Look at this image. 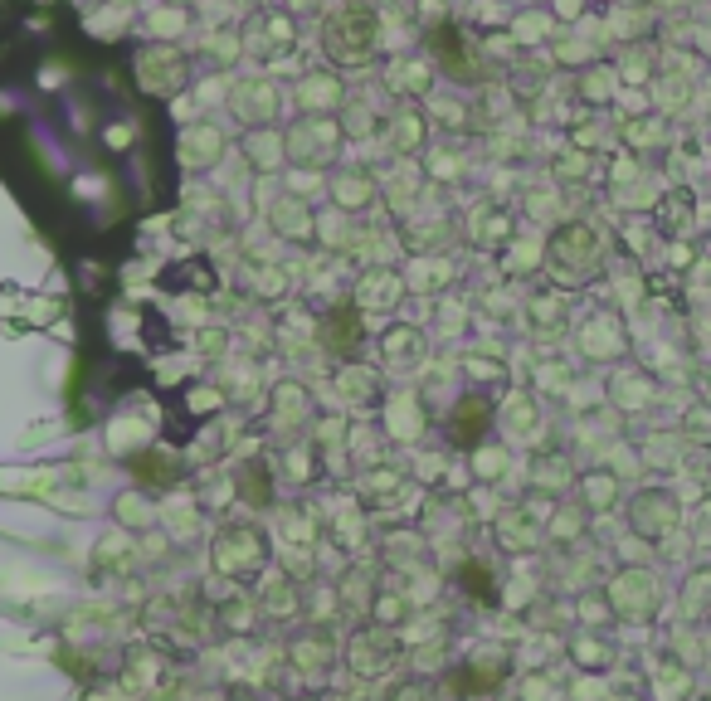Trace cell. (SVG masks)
Instances as JSON below:
<instances>
[{"instance_id":"5","label":"cell","mask_w":711,"mask_h":701,"mask_svg":"<svg viewBox=\"0 0 711 701\" xmlns=\"http://www.w3.org/2000/svg\"><path fill=\"white\" fill-rule=\"evenodd\" d=\"M390 78H395V83H390L395 93H410V98H414V93H429V78H434V69H429L419 54H410V59H400V64L390 69Z\"/></svg>"},{"instance_id":"8","label":"cell","mask_w":711,"mask_h":701,"mask_svg":"<svg viewBox=\"0 0 711 701\" xmlns=\"http://www.w3.org/2000/svg\"><path fill=\"white\" fill-rule=\"evenodd\" d=\"M151 25H156L161 35H176V30L186 25V10H156V15H151Z\"/></svg>"},{"instance_id":"3","label":"cell","mask_w":711,"mask_h":701,"mask_svg":"<svg viewBox=\"0 0 711 701\" xmlns=\"http://www.w3.org/2000/svg\"><path fill=\"white\" fill-rule=\"evenodd\" d=\"M151 69H156V78H147V88H156V93H176L190 78L186 59H181L176 49H151V54H142V74H151Z\"/></svg>"},{"instance_id":"7","label":"cell","mask_w":711,"mask_h":701,"mask_svg":"<svg viewBox=\"0 0 711 701\" xmlns=\"http://www.w3.org/2000/svg\"><path fill=\"white\" fill-rule=\"evenodd\" d=\"M244 151H254V161H259V166H278V156H283V137H278V132H254V137H244Z\"/></svg>"},{"instance_id":"4","label":"cell","mask_w":711,"mask_h":701,"mask_svg":"<svg viewBox=\"0 0 711 701\" xmlns=\"http://www.w3.org/2000/svg\"><path fill=\"white\" fill-rule=\"evenodd\" d=\"M234 108H239V117H249V122H263V117H273V108H278V88L268 78H244L234 88Z\"/></svg>"},{"instance_id":"1","label":"cell","mask_w":711,"mask_h":701,"mask_svg":"<svg viewBox=\"0 0 711 701\" xmlns=\"http://www.w3.org/2000/svg\"><path fill=\"white\" fill-rule=\"evenodd\" d=\"M327 54L337 59V64H366L375 54V10H366V5H341L337 15L327 20Z\"/></svg>"},{"instance_id":"9","label":"cell","mask_w":711,"mask_h":701,"mask_svg":"<svg viewBox=\"0 0 711 701\" xmlns=\"http://www.w3.org/2000/svg\"><path fill=\"white\" fill-rule=\"evenodd\" d=\"M414 132H419V117H414V112H400V122H395V142H400V147H410Z\"/></svg>"},{"instance_id":"6","label":"cell","mask_w":711,"mask_h":701,"mask_svg":"<svg viewBox=\"0 0 711 701\" xmlns=\"http://www.w3.org/2000/svg\"><path fill=\"white\" fill-rule=\"evenodd\" d=\"M298 98L302 108H337L341 103V83L332 74H312L298 83Z\"/></svg>"},{"instance_id":"2","label":"cell","mask_w":711,"mask_h":701,"mask_svg":"<svg viewBox=\"0 0 711 701\" xmlns=\"http://www.w3.org/2000/svg\"><path fill=\"white\" fill-rule=\"evenodd\" d=\"M244 39H249V54L263 59V64H278V59H288L293 54V44H298V25H293V15L288 10H254V20L244 25Z\"/></svg>"}]
</instances>
